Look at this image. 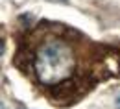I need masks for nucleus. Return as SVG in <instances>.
Wrapping results in <instances>:
<instances>
[{"label": "nucleus", "mask_w": 120, "mask_h": 109, "mask_svg": "<svg viewBox=\"0 0 120 109\" xmlns=\"http://www.w3.org/2000/svg\"><path fill=\"white\" fill-rule=\"evenodd\" d=\"M116 107L120 109V96H118V100H116Z\"/></svg>", "instance_id": "2"}, {"label": "nucleus", "mask_w": 120, "mask_h": 109, "mask_svg": "<svg viewBox=\"0 0 120 109\" xmlns=\"http://www.w3.org/2000/svg\"><path fill=\"white\" fill-rule=\"evenodd\" d=\"M78 54L74 45L63 35L50 33L37 41L31 67L35 79L46 87H59L68 83L78 70Z\"/></svg>", "instance_id": "1"}]
</instances>
